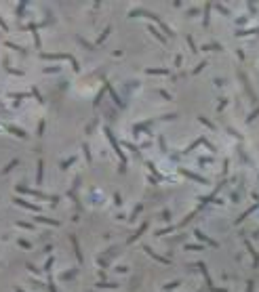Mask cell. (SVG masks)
<instances>
[{"label":"cell","instance_id":"1","mask_svg":"<svg viewBox=\"0 0 259 292\" xmlns=\"http://www.w3.org/2000/svg\"><path fill=\"white\" fill-rule=\"evenodd\" d=\"M17 164H19V162H17V160H13V162H11V164H9V166H6V168H4V172H6V170H11V168H13V166H17Z\"/></svg>","mask_w":259,"mask_h":292}]
</instances>
